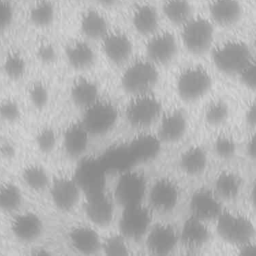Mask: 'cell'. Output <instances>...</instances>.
<instances>
[{"label":"cell","instance_id":"cell-4","mask_svg":"<svg viewBox=\"0 0 256 256\" xmlns=\"http://www.w3.org/2000/svg\"><path fill=\"white\" fill-rule=\"evenodd\" d=\"M211 76L201 66L184 69L177 79V92L186 101H193L204 96L211 87Z\"/></svg>","mask_w":256,"mask_h":256},{"label":"cell","instance_id":"cell-21","mask_svg":"<svg viewBox=\"0 0 256 256\" xmlns=\"http://www.w3.org/2000/svg\"><path fill=\"white\" fill-rule=\"evenodd\" d=\"M187 129V118L180 110H172L163 115L158 138L166 142H174L183 137Z\"/></svg>","mask_w":256,"mask_h":256},{"label":"cell","instance_id":"cell-31","mask_svg":"<svg viewBox=\"0 0 256 256\" xmlns=\"http://www.w3.org/2000/svg\"><path fill=\"white\" fill-rule=\"evenodd\" d=\"M22 201V192L16 184L4 183L0 185V210L13 212L21 206Z\"/></svg>","mask_w":256,"mask_h":256},{"label":"cell","instance_id":"cell-1","mask_svg":"<svg viewBox=\"0 0 256 256\" xmlns=\"http://www.w3.org/2000/svg\"><path fill=\"white\" fill-rule=\"evenodd\" d=\"M216 220L217 232L226 242L240 246L253 241L255 227L245 215L222 210Z\"/></svg>","mask_w":256,"mask_h":256},{"label":"cell","instance_id":"cell-11","mask_svg":"<svg viewBox=\"0 0 256 256\" xmlns=\"http://www.w3.org/2000/svg\"><path fill=\"white\" fill-rule=\"evenodd\" d=\"M179 241L175 228L168 223H157L149 227L146 237L148 251L154 255H167L171 253Z\"/></svg>","mask_w":256,"mask_h":256},{"label":"cell","instance_id":"cell-16","mask_svg":"<svg viewBox=\"0 0 256 256\" xmlns=\"http://www.w3.org/2000/svg\"><path fill=\"white\" fill-rule=\"evenodd\" d=\"M177 44L175 37L169 32L153 35L146 46L148 59L154 64H166L170 62L175 56Z\"/></svg>","mask_w":256,"mask_h":256},{"label":"cell","instance_id":"cell-8","mask_svg":"<svg viewBox=\"0 0 256 256\" xmlns=\"http://www.w3.org/2000/svg\"><path fill=\"white\" fill-rule=\"evenodd\" d=\"M182 30L185 47L193 54H202L208 50L213 40V26L204 18L188 19Z\"/></svg>","mask_w":256,"mask_h":256},{"label":"cell","instance_id":"cell-32","mask_svg":"<svg viewBox=\"0 0 256 256\" xmlns=\"http://www.w3.org/2000/svg\"><path fill=\"white\" fill-rule=\"evenodd\" d=\"M163 12L172 23L184 24L190 19L191 6L188 0H165Z\"/></svg>","mask_w":256,"mask_h":256},{"label":"cell","instance_id":"cell-44","mask_svg":"<svg viewBox=\"0 0 256 256\" xmlns=\"http://www.w3.org/2000/svg\"><path fill=\"white\" fill-rule=\"evenodd\" d=\"M240 81L249 89L254 90L256 84V68H255V61L252 60L248 63L239 73Z\"/></svg>","mask_w":256,"mask_h":256},{"label":"cell","instance_id":"cell-47","mask_svg":"<svg viewBox=\"0 0 256 256\" xmlns=\"http://www.w3.org/2000/svg\"><path fill=\"white\" fill-rule=\"evenodd\" d=\"M238 248H239V254H241V255L254 256L256 254V245L253 241L243 244V245H240V246H238Z\"/></svg>","mask_w":256,"mask_h":256},{"label":"cell","instance_id":"cell-9","mask_svg":"<svg viewBox=\"0 0 256 256\" xmlns=\"http://www.w3.org/2000/svg\"><path fill=\"white\" fill-rule=\"evenodd\" d=\"M146 191L145 178L135 171H124L115 186V199L123 207L142 203Z\"/></svg>","mask_w":256,"mask_h":256},{"label":"cell","instance_id":"cell-20","mask_svg":"<svg viewBox=\"0 0 256 256\" xmlns=\"http://www.w3.org/2000/svg\"><path fill=\"white\" fill-rule=\"evenodd\" d=\"M71 246L79 253L89 255L101 249V240L97 231L91 226L78 225L73 227L68 235Z\"/></svg>","mask_w":256,"mask_h":256},{"label":"cell","instance_id":"cell-49","mask_svg":"<svg viewBox=\"0 0 256 256\" xmlns=\"http://www.w3.org/2000/svg\"><path fill=\"white\" fill-rule=\"evenodd\" d=\"M246 152H247L248 156L251 159L255 158V139H254V136H251L250 139L248 140L247 145H246Z\"/></svg>","mask_w":256,"mask_h":256},{"label":"cell","instance_id":"cell-33","mask_svg":"<svg viewBox=\"0 0 256 256\" xmlns=\"http://www.w3.org/2000/svg\"><path fill=\"white\" fill-rule=\"evenodd\" d=\"M24 183L34 191H42L49 184V177L46 170L40 165H29L22 172Z\"/></svg>","mask_w":256,"mask_h":256},{"label":"cell","instance_id":"cell-35","mask_svg":"<svg viewBox=\"0 0 256 256\" xmlns=\"http://www.w3.org/2000/svg\"><path fill=\"white\" fill-rule=\"evenodd\" d=\"M3 70L11 80L21 79L27 70V63L24 56L17 51L7 53L3 61Z\"/></svg>","mask_w":256,"mask_h":256},{"label":"cell","instance_id":"cell-24","mask_svg":"<svg viewBox=\"0 0 256 256\" xmlns=\"http://www.w3.org/2000/svg\"><path fill=\"white\" fill-rule=\"evenodd\" d=\"M66 56L69 64L78 70L91 67L95 62V54L90 45L83 41H74L66 48Z\"/></svg>","mask_w":256,"mask_h":256},{"label":"cell","instance_id":"cell-34","mask_svg":"<svg viewBox=\"0 0 256 256\" xmlns=\"http://www.w3.org/2000/svg\"><path fill=\"white\" fill-rule=\"evenodd\" d=\"M30 20L38 27L50 25L55 16L54 5L49 0H39L30 10Z\"/></svg>","mask_w":256,"mask_h":256},{"label":"cell","instance_id":"cell-3","mask_svg":"<svg viewBox=\"0 0 256 256\" xmlns=\"http://www.w3.org/2000/svg\"><path fill=\"white\" fill-rule=\"evenodd\" d=\"M158 80L156 64L149 59H138L132 62L123 72L121 82L123 88L131 94L149 92Z\"/></svg>","mask_w":256,"mask_h":256},{"label":"cell","instance_id":"cell-41","mask_svg":"<svg viewBox=\"0 0 256 256\" xmlns=\"http://www.w3.org/2000/svg\"><path fill=\"white\" fill-rule=\"evenodd\" d=\"M215 153L222 159H229L236 152V143L232 137L228 135H220L214 142Z\"/></svg>","mask_w":256,"mask_h":256},{"label":"cell","instance_id":"cell-5","mask_svg":"<svg viewBox=\"0 0 256 256\" xmlns=\"http://www.w3.org/2000/svg\"><path fill=\"white\" fill-rule=\"evenodd\" d=\"M161 103L149 92L136 94L128 103L125 114L128 122L135 127H147L159 116Z\"/></svg>","mask_w":256,"mask_h":256},{"label":"cell","instance_id":"cell-28","mask_svg":"<svg viewBox=\"0 0 256 256\" xmlns=\"http://www.w3.org/2000/svg\"><path fill=\"white\" fill-rule=\"evenodd\" d=\"M215 194L222 199L232 200L237 197L241 189L240 177L230 171L220 173L215 179Z\"/></svg>","mask_w":256,"mask_h":256},{"label":"cell","instance_id":"cell-27","mask_svg":"<svg viewBox=\"0 0 256 256\" xmlns=\"http://www.w3.org/2000/svg\"><path fill=\"white\" fill-rule=\"evenodd\" d=\"M207 153L200 146H193L183 152L180 157V166L188 175L201 174L207 166Z\"/></svg>","mask_w":256,"mask_h":256},{"label":"cell","instance_id":"cell-46","mask_svg":"<svg viewBox=\"0 0 256 256\" xmlns=\"http://www.w3.org/2000/svg\"><path fill=\"white\" fill-rule=\"evenodd\" d=\"M245 120L251 128H254L256 123V110L254 103H251V105L247 108L245 112Z\"/></svg>","mask_w":256,"mask_h":256},{"label":"cell","instance_id":"cell-18","mask_svg":"<svg viewBox=\"0 0 256 256\" xmlns=\"http://www.w3.org/2000/svg\"><path fill=\"white\" fill-rule=\"evenodd\" d=\"M178 237L187 249H199L209 240L210 232L205 221L191 215L184 221Z\"/></svg>","mask_w":256,"mask_h":256},{"label":"cell","instance_id":"cell-25","mask_svg":"<svg viewBox=\"0 0 256 256\" xmlns=\"http://www.w3.org/2000/svg\"><path fill=\"white\" fill-rule=\"evenodd\" d=\"M132 23L135 30L142 35H150L158 27V14L149 4H140L133 11Z\"/></svg>","mask_w":256,"mask_h":256},{"label":"cell","instance_id":"cell-48","mask_svg":"<svg viewBox=\"0 0 256 256\" xmlns=\"http://www.w3.org/2000/svg\"><path fill=\"white\" fill-rule=\"evenodd\" d=\"M0 152L5 157H12L15 153V148L10 142H4L0 145Z\"/></svg>","mask_w":256,"mask_h":256},{"label":"cell","instance_id":"cell-42","mask_svg":"<svg viewBox=\"0 0 256 256\" xmlns=\"http://www.w3.org/2000/svg\"><path fill=\"white\" fill-rule=\"evenodd\" d=\"M21 116V108L14 99L0 101V117L9 123L16 122Z\"/></svg>","mask_w":256,"mask_h":256},{"label":"cell","instance_id":"cell-50","mask_svg":"<svg viewBox=\"0 0 256 256\" xmlns=\"http://www.w3.org/2000/svg\"><path fill=\"white\" fill-rule=\"evenodd\" d=\"M31 253L33 255H48L50 254V251L47 250L45 247H37V248H34V250Z\"/></svg>","mask_w":256,"mask_h":256},{"label":"cell","instance_id":"cell-23","mask_svg":"<svg viewBox=\"0 0 256 256\" xmlns=\"http://www.w3.org/2000/svg\"><path fill=\"white\" fill-rule=\"evenodd\" d=\"M209 10L213 20L222 26L234 24L241 15V6L237 0H212Z\"/></svg>","mask_w":256,"mask_h":256},{"label":"cell","instance_id":"cell-43","mask_svg":"<svg viewBox=\"0 0 256 256\" xmlns=\"http://www.w3.org/2000/svg\"><path fill=\"white\" fill-rule=\"evenodd\" d=\"M14 8L9 0H0V31L7 29L12 23Z\"/></svg>","mask_w":256,"mask_h":256},{"label":"cell","instance_id":"cell-22","mask_svg":"<svg viewBox=\"0 0 256 256\" xmlns=\"http://www.w3.org/2000/svg\"><path fill=\"white\" fill-rule=\"evenodd\" d=\"M89 133L80 123L71 124L63 134V145L66 153L71 157L81 156L87 146Z\"/></svg>","mask_w":256,"mask_h":256},{"label":"cell","instance_id":"cell-13","mask_svg":"<svg viewBox=\"0 0 256 256\" xmlns=\"http://www.w3.org/2000/svg\"><path fill=\"white\" fill-rule=\"evenodd\" d=\"M80 187L74 177L59 176L50 186V195L54 205L62 211L72 210L78 202Z\"/></svg>","mask_w":256,"mask_h":256},{"label":"cell","instance_id":"cell-36","mask_svg":"<svg viewBox=\"0 0 256 256\" xmlns=\"http://www.w3.org/2000/svg\"><path fill=\"white\" fill-rule=\"evenodd\" d=\"M135 161L129 148H119L106 154L101 160L106 169H125Z\"/></svg>","mask_w":256,"mask_h":256},{"label":"cell","instance_id":"cell-15","mask_svg":"<svg viewBox=\"0 0 256 256\" xmlns=\"http://www.w3.org/2000/svg\"><path fill=\"white\" fill-rule=\"evenodd\" d=\"M191 215L203 221L216 219L223 210L219 197L211 190L201 188L196 190L189 202Z\"/></svg>","mask_w":256,"mask_h":256},{"label":"cell","instance_id":"cell-51","mask_svg":"<svg viewBox=\"0 0 256 256\" xmlns=\"http://www.w3.org/2000/svg\"><path fill=\"white\" fill-rule=\"evenodd\" d=\"M98 3H100L103 6H112L114 5L118 0H96Z\"/></svg>","mask_w":256,"mask_h":256},{"label":"cell","instance_id":"cell-37","mask_svg":"<svg viewBox=\"0 0 256 256\" xmlns=\"http://www.w3.org/2000/svg\"><path fill=\"white\" fill-rule=\"evenodd\" d=\"M228 105L222 100H215L211 102L204 112L205 121L211 126H218L223 124L228 119Z\"/></svg>","mask_w":256,"mask_h":256},{"label":"cell","instance_id":"cell-39","mask_svg":"<svg viewBox=\"0 0 256 256\" xmlns=\"http://www.w3.org/2000/svg\"><path fill=\"white\" fill-rule=\"evenodd\" d=\"M28 96L33 106L37 109L45 108L49 101L48 88L41 82H34L30 85Z\"/></svg>","mask_w":256,"mask_h":256},{"label":"cell","instance_id":"cell-30","mask_svg":"<svg viewBox=\"0 0 256 256\" xmlns=\"http://www.w3.org/2000/svg\"><path fill=\"white\" fill-rule=\"evenodd\" d=\"M81 30L89 38H102L107 32L106 19L97 11L89 10L81 18Z\"/></svg>","mask_w":256,"mask_h":256},{"label":"cell","instance_id":"cell-10","mask_svg":"<svg viewBox=\"0 0 256 256\" xmlns=\"http://www.w3.org/2000/svg\"><path fill=\"white\" fill-rule=\"evenodd\" d=\"M106 170L101 160L87 159L81 162L74 178L80 190L88 195L105 190Z\"/></svg>","mask_w":256,"mask_h":256},{"label":"cell","instance_id":"cell-40","mask_svg":"<svg viewBox=\"0 0 256 256\" xmlns=\"http://www.w3.org/2000/svg\"><path fill=\"white\" fill-rule=\"evenodd\" d=\"M36 145L38 149L45 154L52 152L57 143V135L50 127L42 128L36 135Z\"/></svg>","mask_w":256,"mask_h":256},{"label":"cell","instance_id":"cell-14","mask_svg":"<svg viewBox=\"0 0 256 256\" xmlns=\"http://www.w3.org/2000/svg\"><path fill=\"white\" fill-rule=\"evenodd\" d=\"M84 210L87 218L97 226H107L113 219L114 206L105 190L86 195Z\"/></svg>","mask_w":256,"mask_h":256},{"label":"cell","instance_id":"cell-38","mask_svg":"<svg viewBox=\"0 0 256 256\" xmlns=\"http://www.w3.org/2000/svg\"><path fill=\"white\" fill-rule=\"evenodd\" d=\"M101 248L106 255H127L129 254V247L126 238L122 234H114L107 237Z\"/></svg>","mask_w":256,"mask_h":256},{"label":"cell","instance_id":"cell-17","mask_svg":"<svg viewBox=\"0 0 256 256\" xmlns=\"http://www.w3.org/2000/svg\"><path fill=\"white\" fill-rule=\"evenodd\" d=\"M102 48L106 57L115 64H122L132 53V42L123 32H107L102 37Z\"/></svg>","mask_w":256,"mask_h":256},{"label":"cell","instance_id":"cell-6","mask_svg":"<svg viewBox=\"0 0 256 256\" xmlns=\"http://www.w3.org/2000/svg\"><path fill=\"white\" fill-rule=\"evenodd\" d=\"M118 118L116 107L108 102L97 100L84 109L81 124L89 134H103L109 131Z\"/></svg>","mask_w":256,"mask_h":256},{"label":"cell","instance_id":"cell-2","mask_svg":"<svg viewBox=\"0 0 256 256\" xmlns=\"http://www.w3.org/2000/svg\"><path fill=\"white\" fill-rule=\"evenodd\" d=\"M212 59L218 70L226 74H238L254 60L250 48L241 41H227L217 46Z\"/></svg>","mask_w":256,"mask_h":256},{"label":"cell","instance_id":"cell-12","mask_svg":"<svg viewBox=\"0 0 256 256\" xmlns=\"http://www.w3.org/2000/svg\"><path fill=\"white\" fill-rule=\"evenodd\" d=\"M178 187L169 178H161L155 181L148 194L151 208L162 213L173 210L178 203Z\"/></svg>","mask_w":256,"mask_h":256},{"label":"cell","instance_id":"cell-19","mask_svg":"<svg viewBox=\"0 0 256 256\" xmlns=\"http://www.w3.org/2000/svg\"><path fill=\"white\" fill-rule=\"evenodd\" d=\"M11 231L18 240L22 242H32L42 234L43 222L35 213H20L13 218Z\"/></svg>","mask_w":256,"mask_h":256},{"label":"cell","instance_id":"cell-26","mask_svg":"<svg viewBox=\"0 0 256 256\" xmlns=\"http://www.w3.org/2000/svg\"><path fill=\"white\" fill-rule=\"evenodd\" d=\"M71 98L76 106L85 109L99 99L98 86L92 80L80 78L72 85Z\"/></svg>","mask_w":256,"mask_h":256},{"label":"cell","instance_id":"cell-29","mask_svg":"<svg viewBox=\"0 0 256 256\" xmlns=\"http://www.w3.org/2000/svg\"><path fill=\"white\" fill-rule=\"evenodd\" d=\"M160 139L150 134L139 135L128 147L136 160H144L153 157L159 150Z\"/></svg>","mask_w":256,"mask_h":256},{"label":"cell","instance_id":"cell-45","mask_svg":"<svg viewBox=\"0 0 256 256\" xmlns=\"http://www.w3.org/2000/svg\"><path fill=\"white\" fill-rule=\"evenodd\" d=\"M36 55L42 63L50 64L56 59V50L51 43L43 42L37 47Z\"/></svg>","mask_w":256,"mask_h":256},{"label":"cell","instance_id":"cell-7","mask_svg":"<svg viewBox=\"0 0 256 256\" xmlns=\"http://www.w3.org/2000/svg\"><path fill=\"white\" fill-rule=\"evenodd\" d=\"M151 223V214L142 203L123 207L119 220V229L126 239L138 240L148 231Z\"/></svg>","mask_w":256,"mask_h":256}]
</instances>
